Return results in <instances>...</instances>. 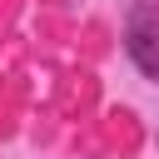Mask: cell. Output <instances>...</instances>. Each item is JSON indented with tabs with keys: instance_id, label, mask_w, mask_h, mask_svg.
Segmentation results:
<instances>
[{
	"instance_id": "cell-1",
	"label": "cell",
	"mask_w": 159,
	"mask_h": 159,
	"mask_svg": "<svg viewBox=\"0 0 159 159\" xmlns=\"http://www.w3.org/2000/svg\"><path fill=\"white\" fill-rule=\"evenodd\" d=\"M124 45H129V60H134V65H139V70H144L149 80H159V40H154V35L144 30V25H134Z\"/></svg>"
}]
</instances>
